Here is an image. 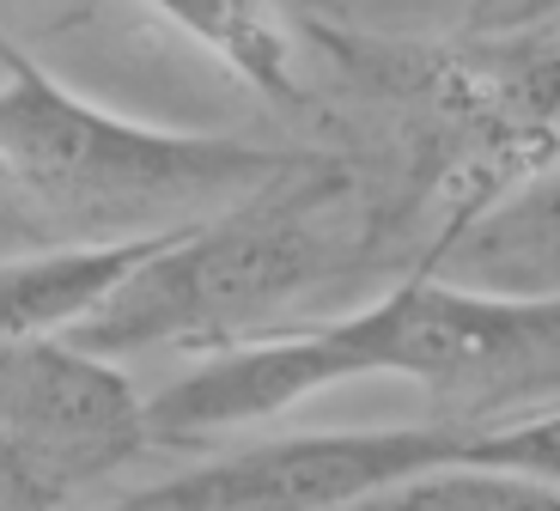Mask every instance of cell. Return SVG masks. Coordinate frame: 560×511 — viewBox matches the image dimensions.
<instances>
[{
	"mask_svg": "<svg viewBox=\"0 0 560 511\" xmlns=\"http://www.w3.org/2000/svg\"><path fill=\"white\" fill-rule=\"evenodd\" d=\"M560 311L555 292H476L408 275L378 304L336 323L275 329L208 353L159 396L140 402L147 444H201L287 415L348 378H408L445 408L451 427H500V415L555 408Z\"/></svg>",
	"mask_w": 560,
	"mask_h": 511,
	"instance_id": "1",
	"label": "cell"
},
{
	"mask_svg": "<svg viewBox=\"0 0 560 511\" xmlns=\"http://www.w3.org/2000/svg\"><path fill=\"white\" fill-rule=\"evenodd\" d=\"M305 159L311 152L128 123L0 37V220L37 249L183 232L250 201Z\"/></svg>",
	"mask_w": 560,
	"mask_h": 511,
	"instance_id": "2",
	"label": "cell"
},
{
	"mask_svg": "<svg viewBox=\"0 0 560 511\" xmlns=\"http://www.w3.org/2000/svg\"><path fill=\"white\" fill-rule=\"evenodd\" d=\"M360 232L353 171L311 152L299 171L256 189L250 201L189 232H171L61 341L110 365L147 347L225 353V347L262 341L287 329L280 317L311 287L341 275V263L360 249Z\"/></svg>",
	"mask_w": 560,
	"mask_h": 511,
	"instance_id": "3",
	"label": "cell"
},
{
	"mask_svg": "<svg viewBox=\"0 0 560 511\" xmlns=\"http://www.w3.org/2000/svg\"><path fill=\"white\" fill-rule=\"evenodd\" d=\"M488 463L555 481V408L500 427H365V432H293L244 444L183 469L159 487L116 499V511H353L433 469Z\"/></svg>",
	"mask_w": 560,
	"mask_h": 511,
	"instance_id": "4",
	"label": "cell"
},
{
	"mask_svg": "<svg viewBox=\"0 0 560 511\" xmlns=\"http://www.w3.org/2000/svg\"><path fill=\"white\" fill-rule=\"evenodd\" d=\"M0 439L73 499L147 451V420L110 360L68 341H0Z\"/></svg>",
	"mask_w": 560,
	"mask_h": 511,
	"instance_id": "5",
	"label": "cell"
},
{
	"mask_svg": "<svg viewBox=\"0 0 560 511\" xmlns=\"http://www.w3.org/2000/svg\"><path fill=\"white\" fill-rule=\"evenodd\" d=\"M165 237L61 244V249H31V256L0 263V341H61V335H73Z\"/></svg>",
	"mask_w": 560,
	"mask_h": 511,
	"instance_id": "6",
	"label": "cell"
},
{
	"mask_svg": "<svg viewBox=\"0 0 560 511\" xmlns=\"http://www.w3.org/2000/svg\"><path fill=\"white\" fill-rule=\"evenodd\" d=\"M353 511H560V499H555V481H536V475L457 463V469L415 475V481L365 499Z\"/></svg>",
	"mask_w": 560,
	"mask_h": 511,
	"instance_id": "7",
	"label": "cell"
},
{
	"mask_svg": "<svg viewBox=\"0 0 560 511\" xmlns=\"http://www.w3.org/2000/svg\"><path fill=\"white\" fill-rule=\"evenodd\" d=\"M177 25L189 37H201L213 56H225L250 85H262L268 97H293V43L280 31V19L268 13H177Z\"/></svg>",
	"mask_w": 560,
	"mask_h": 511,
	"instance_id": "8",
	"label": "cell"
},
{
	"mask_svg": "<svg viewBox=\"0 0 560 511\" xmlns=\"http://www.w3.org/2000/svg\"><path fill=\"white\" fill-rule=\"evenodd\" d=\"M61 506H68V493L25 451H13L0 439V511H61Z\"/></svg>",
	"mask_w": 560,
	"mask_h": 511,
	"instance_id": "9",
	"label": "cell"
},
{
	"mask_svg": "<svg viewBox=\"0 0 560 511\" xmlns=\"http://www.w3.org/2000/svg\"><path fill=\"white\" fill-rule=\"evenodd\" d=\"M110 511H116V506H110Z\"/></svg>",
	"mask_w": 560,
	"mask_h": 511,
	"instance_id": "10",
	"label": "cell"
}]
</instances>
